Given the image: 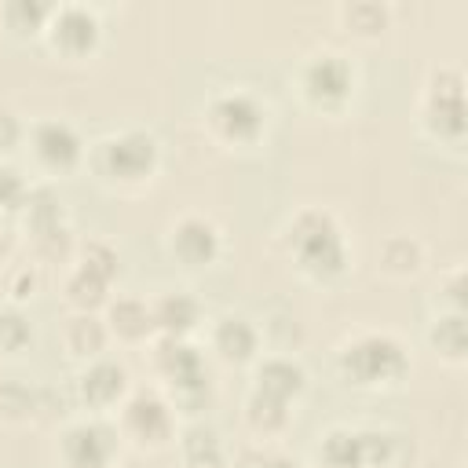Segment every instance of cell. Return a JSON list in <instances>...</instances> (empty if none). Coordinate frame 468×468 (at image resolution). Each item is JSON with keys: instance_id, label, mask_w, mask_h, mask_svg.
Segmentation results:
<instances>
[{"instance_id": "obj_10", "label": "cell", "mask_w": 468, "mask_h": 468, "mask_svg": "<svg viewBox=\"0 0 468 468\" xmlns=\"http://www.w3.org/2000/svg\"><path fill=\"white\" fill-rule=\"evenodd\" d=\"M22 150H26V157H29V165H33L40 183L73 179V176L84 172V161H88L84 132L69 117H55V113H44V117L29 121Z\"/></svg>"}, {"instance_id": "obj_31", "label": "cell", "mask_w": 468, "mask_h": 468, "mask_svg": "<svg viewBox=\"0 0 468 468\" xmlns=\"http://www.w3.org/2000/svg\"><path fill=\"white\" fill-rule=\"evenodd\" d=\"M40 285H44V267L40 263H33V260L7 263L4 267V292H0V300L11 303V307H26V303L37 300Z\"/></svg>"}, {"instance_id": "obj_15", "label": "cell", "mask_w": 468, "mask_h": 468, "mask_svg": "<svg viewBox=\"0 0 468 468\" xmlns=\"http://www.w3.org/2000/svg\"><path fill=\"white\" fill-rule=\"evenodd\" d=\"M267 351L260 318L245 311H219L205 322V355L230 366V369H249L260 355Z\"/></svg>"}, {"instance_id": "obj_16", "label": "cell", "mask_w": 468, "mask_h": 468, "mask_svg": "<svg viewBox=\"0 0 468 468\" xmlns=\"http://www.w3.org/2000/svg\"><path fill=\"white\" fill-rule=\"evenodd\" d=\"M311 388V373L307 366L289 355V351H263L252 366H249V391L256 395H267L274 402H289V406H300L303 395Z\"/></svg>"}, {"instance_id": "obj_3", "label": "cell", "mask_w": 468, "mask_h": 468, "mask_svg": "<svg viewBox=\"0 0 468 468\" xmlns=\"http://www.w3.org/2000/svg\"><path fill=\"white\" fill-rule=\"evenodd\" d=\"M333 369L344 388L362 391V395H384V391L402 388V380L413 369V355L399 333L362 325L336 340Z\"/></svg>"}, {"instance_id": "obj_25", "label": "cell", "mask_w": 468, "mask_h": 468, "mask_svg": "<svg viewBox=\"0 0 468 468\" xmlns=\"http://www.w3.org/2000/svg\"><path fill=\"white\" fill-rule=\"evenodd\" d=\"M362 468H406L413 461V435L391 424H358Z\"/></svg>"}, {"instance_id": "obj_27", "label": "cell", "mask_w": 468, "mask_h": 468, "mask_svg": "<svg viewBox=\"0 0 468 468\" xmlns=\"http://www.w3.org/2000/svg\"><path fill=\"white\" fill-rule=\"evenodd\" d=\"M51 4L44 0H4L0 4V37L11 44H40Z\"/></svg>"}, {"instance_id": "obj_32", "label": "cell", "mask_w": 468, "mask_h": 468, "mask_svg": "<svg viewBox=\"0 0 468 468\" xmlns=\"http://www.w3.org/2000/svg\"><path fill=\"white\" fill-rule=\"evenodd\" d=\"M33 179L15 165V161H0V216L4 219H18V212L26 208L29 194H33Z\"/></svg>"}, {"instance_id": "obj_24", "label": "cell", "mask_w": 468, "mask_h": 468, "mask_svg": "<svg viewBox=\"0 0 468 468\" xmlns=\"http://www.w3.org/2000/svg\"><path fill=\"white\" fill-rule=\"evenodd\" d=\"M117 292V282L69 260L62 267V278H58V296L66 303V311H102L110 303V296Z\"/></svg>"}, {"instance_id": "obj_26", "label": "cell", "mask_w": 468, "mask_h": 468, "mask_svg": "<svg viewBox=\"0 0 468 468\" xmlns=\"http://www.w3.org/2000/svg\"><path fill=\"white\" fill-rule=\"evenodd\" d=\"M333 18L344 37H351L358 44H373L391 29L395 7L384 0H344V4H336Z\"/></svg>"}, {"instance_id": "obj_21", "label": "cell", "mask_w": 468, "mask_h": 468, "mask_svg": "<svg viewBox=\"0 0 468 468\" xmlns=\"http://www.w3.org/2000/svg\"><path fill=\"white\" fill-rule=\"evenodd\" d=\"M424 271H428V245H424V238L399 230V234H388L377 245V274L380 278L406 285V282H417Z\"/></svg>"}, {"instance_id": "obj_6", "label": "cell", "mask_w": 468, "mask_h": 468, "mask_svg": "<svg viewBox=\"0 0 468 468\" xmlns=\"http://www.w3.org/2000/svg\"><path fill=\"white\" fill-rule=\"evenodd\" d=\"M296 102L325 121H340L351 113L358 91H362V73L358 62L340 51V48H311L296 58L289 73Z\"/></svg>"}, {"instance_id": "obj_4", "label": "cell", "mask_w": 468, "mask_h": 468, "mask_svg": "<svg viewBox=\"0 0 468 468\" xmlns=\"http://www.w3.org/2000/svg\"><path fill=\"white\" fill-rule=\"evenodd\" d=\"M201 135L223 154H252L267 146L274 128L271 99L252 84H223L201 99Z\"/></svg>"}, {"instance_id": "obj_11", "label": "cell", "mask_w": 468, "mask_h": 468, "mask_svg": "<svg viewBox=\"0 0 468 468\" xmlns=\"http://www.w3.org/2000/svg\"><path fill=\"white\" fill-rule=\"evenodd\" d=\"M121 442L135 453H165L176 446V435L183 428V417L172 410V402L157 388H132L124 406L110 417Z\"/></svg>"}, {"instance_id": "obj_7", "label": "cell", "mask_w": 468, "mask_h": 468, "mask_svg": "<svg viewBox=\"0 0 468 468\" xmlns=\"http://www.w3.org/2000/svg\"><path fill=\"white\" fill-rule=\"evenodd\" d=\"M464 66L435 62L428 66L417 102H413V128L428 146L464 154L468 143V99H464Z\"/></svg>"}, {"instance_id": "obj_8", "label": "cell", "mask_w": 468, "mask_h": 468, "mask_svg": "<svg viewBox=\"0 0 468 468\" xmlns=\"http://www.w3.org/2000/svg\"><path fill=\"white\" fill-rule=\"evenodd\" d=\"M15 230H18V241H26L29 260L40 263V267L44 263H62L66 267L73 249H77V234H73L66 201L55 194L51 183L33 186L26 208L15 219Z\"/></svg>"}, {"instance_id": "obj_29", "label": "cell", "mask_w": 468, "mask_h": 468, "mask_svg": "<svg viewBox=\"0 0 468 468\" xmlns=\"http://www.w3.org/2000/svg\"><path fill=\"white\" fill-rule=\"evenodd\" d=\"M44 413V391L29 380H0V420L7 424H33Z\"/></svg>"}, {"instance_id": "obj_22", "label": "cell", "mask_w": 468, "mask_h": 468, "mask_svg": "<svg viewBox=\"0 0 468 468\" xmlns=\"http://www.w3.org/2000/svg\"><path fill=\"white\" fill-rule=\"evenodd\" d=\"M296 410L300 406H289V402H274L267 395H256L245 388V399H241V424L245 431L260 442V446H278L289 428L296 424Z\"/></svg>"}, {"instance_id": "obj_18", "label": "cell", "mask_w": 468, "mask_h": 468, "mask_svg": "<svg viewBox=\"0 0 468 468\" xmlns=\"http://www.w3.org/2000/svg\"><path fill=\"white\" fill-rule=\"evenodd\" d=\"M99 314H102L106 333L117 347H146L157 336L154 314H150V296H143V292H121L117 289Z\"/></svg>"}, {"instance_id": "obj_34", "label": "cell", "mask_w": 468, "mask_h": 468, "mask_svg": "<svg viewBox=\"0 0 468 468\" xmlns=\"http://www.w3.org/2000/svg\"><path fill=\"white\" fill-rule=\"evenodd\" d=\"M26 128H29V121L15 106L0 102V161H11L26 146Z\"/></svg>"}, {"instance_id": "obj_20", "label": "cell", "mask_w": 468, "mask_h": 468, "mask_svg": "<svg viewBox=\"0 0 468 468\" xmlns=\"http://www.w3.org/2000/svg\"><path fill=\"white\" fill-rule=\"evenodd\" d=\"M172 450L179 457V468H234L227 439L205 417L201 420H183Z\"/></svg>"}, {"instance_id": "obj_1", "label": "cell", "mask_w": 468, "mask_h": 468, "mask_svg": "<svg viewBox=\"0 0 468 468\" xmlns=\"http://www.w3.org/2000/svg\"><path fill=\"white\" fill-rule=\"evenodd\" d=\"M278 249L300 282L336 289L351 274V234L329 205H300L278 227Z\"/></svg>"}, {"instance_id": "obj_17", "label": "cell", "mask_w": 468, "mask_h": 468, "mask_svg": "<svg viewBox=\"0 0 468 468\" xmlns=\"http://www.w3.org/2000/svg\"><path fill=\"white\" fill-rule=\"evenodd\" d=\"M146 296H150V314H154L157 336L197 340V333H205V322H208L205 303L186 285H161Z\"/></svg>"}, {"instance_id": "obj_9", "label": "cell", "mask_w": 468, "mask_h": 468, "mask_svg": "<svg viewBox=\"0 0 468 468\" xmlns=\"http://www.w3.org/2000/svg\"><path fill=\"white\" fill-rule=\"evenodd\" d=\"M161 252L179 274L197 278V274L216 271L227 260V230L219 227L216 216L186 208L165 223Z\"/></svg>"}, {"instance_id": "obj_13", "label": "cell", "mask_w": 468, "mask_h": 468, "mask_svg": "<svg viewBox=\"0 0 468 468\" xmlns=\"http://www.w3.org/2000/svg\"><path fill=\"white\" fill-rule=\"evenodd\" d=\"M121 435L110 417H73L55 435V464L58 468H117Z\"/></svg>"}, {"instance_id": "obj_12", "label": "cell", "mask_w": 468, "mask_h": 468, "mask_svg": "<svg viewBox=\"0 0 468 468\" xmlns=\"http://www.w3.org/2000/svg\"><path fill=\"white\" fill-rule=\"evenodd\" d=\"M40 44L58 58V62H91L102 44H106V18L99 4L84 0H66L51 4V15L44 22Z\"/></svg>"}, {"instance_id": "obj_28", "label": "cell", "mask_w": 468, "mask_h": 468, "mask_svg": "<svg viewBox=\"0 0 468 468\" xmlns=\"http://www.w3.org/2000/svg\"><path fill=\"white\" fill-rule=\"evenodd\" d=\"M318 468H362L358 424H329L318 435Z\"/></svg>"}, {"instance_id": "obj_2", "label": "cell", "mask_w": 468, "mask_h": 468, "mask_svg": "<svg viewBox=\"0 0 468 468\" xmlns=\"http://www.w3.org/2000/svg\"><path fill=\"white\" fill-rule=\"evenodd\" d=\"M84 172L113 197H143L165 172V143L146 124H121L88 143Z\"/></svg>"}, {"instance_id": "obj_35", "label": "cell", "mask_w": 468, "mask_h": 468, "mask_svg": "<svg viewBox=\"0 0 468 468\" xmlns=\"http://www.w3.org/2000/svg\"><path fill=\"white\" fill-rule=\"evenodd\" d=\"M252 468H307V464H303L296 453L282 450V446H260Z\"/></svg>"}, {"instance_id": "obj_5", "label": "cell", "mask_w": 468, "mask_h": 468, "mask_svg": "<svg viewBox=\"0 0 468 468\" xmlns=\"http://www.w3.org/2000/svg\"><path fill=\"white\" fill-rule=\"evenodd\" d=\"M143 355L154 373V388L172 402V410L183 420H201V410H208L216 395L205 347L197 340L154 336L143 347Z\"/></svg>"}, {"instance_id": "obj_23", "label": "cell", "mask_w": 468, "mask_h": 468, "mask_svg": "<svg viewBox=\"0 0 468 468\" xmlns=\"http://www.w3.org/2000/svg\"><path fill=\"white\" fill-rule=\"evenodd\" d=\"M424 347L431 358L446 369H464L468 366V314H442L428 311L424 322Z\"/></svg>"}, {"instance_id": "obj_30", "label": "cell", "mask_w": 468, "mask_h": 468, "mask_svg": "<svg viewBox=\"0 0 468 468\" xmlns=\"http://www.w3.org/2000/svg\"><path fill=\"white\" fill-rule=\"evenodd\" d=\"M428 311L468 314V271H464V263H450L435 274L431 292H428Z\"/></svg>"}, {"instance_id": "obj_14", "label": "cell", "mask_w": 468, "mask_h": 468, "mask_svg": "<svg viewBox=\"0 0 468 468\" xmlns=\"http://www.w3.org/2000/svg\"><path fill=\"white\" fill-rule=\"evenodd\" d=\"M132 388L135 384H132L128 366L113 355H102L88 366H77L73 384H69L73 402L84 417H113L124 406V399L132 395Z\"/></svg>"}, {"instance_id": "obj_36", "label": "cell", "mask_w": 468, "mask_h": 468, "mask_svg": "<svg viewBox=\"0 0 468 468\" xmlns=\"http://www.w3.org/2000/svg\"><path fill=\"white\" fill-rule=\"evenodd\" d=\"M15 245H18V230H15V223H11V219H4V216H0V263H11Z\"/></svg>"}, {"instance_id": "obj_19", "label": "cell", "mask_w": 468, "mask_h": 468, "mask_svg": "<svg viewBox=\"0 0 468 468\" xmlns=\"http://www.w3.org/2000/svg\"><path fill=\"white\" fill-rule=\"evenodd\" d=\"M58 347H62L66 362H73V369H77V366H88V362L110 355L113 340H110L99 311H66L58 322Z\"/></svg>"}, {"instance_id": "obj_33", "label": "cell", "mask_w": 468, "mask_h": 468, "mask_svg": "<svg viewBox=\"0 0 468 468\" xmlns=\"http://www.w3.org/2000/svg\"><path fill=\"white\" fill-rule=\"evenodd\" d=\"M33 347V322L26 307H11L0 300V355H22Z\"/></svg>"}]
</instances>
